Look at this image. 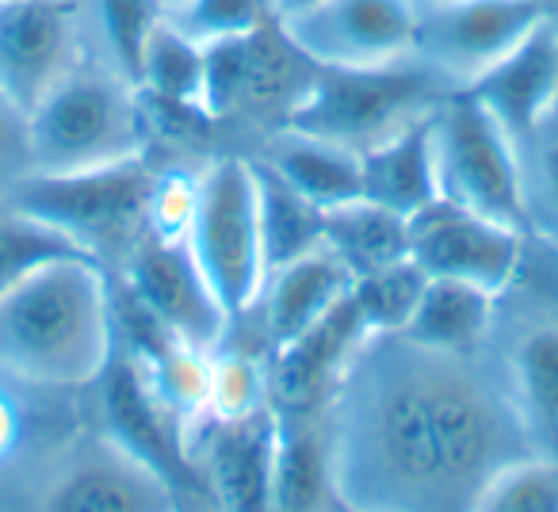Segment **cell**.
I'll return each instance as SVG.
<instances>
[{"label": "cell", "mask_w": 558, "mask_h": 512, "mask_svg": "<svg viewBox=\"0 0 558 512\" xmlns=\"http://www.w3.org/2000/svg\"><path fill=\"white\" fill-rule=\"evenodd\" d=\"M466 512H558V463L524 455L497 471Z\"/></svg>", "instance_id": "obj_31"}, {"label": "cell", "mask_w": 558, "mask_h": 512, "mask_svg": "<svg viewBox=\"0 0 558 512\" xmlns=\"http://www.w3.org/2000/svg\"><path fill=\"white\" fill-rule=\"evenodd\" d=\"M448 93L456 88L444 85L417 58L356 70H318L288 126L352 154H367L379 142L425 123Z\"/></svg>", "instance_id": "obj_6"}, {"label": "cell", "mask_w": 558, "mask_h": 512, "mask_svg": "<svg viewBox=\"0 0 558 512\" xmlns=\"http://www.w3.org/2000/svg\"><path fill=\"white\" fill-rule=\"evenodd\" d=\"M517 149L524 172L527 233L558 248V115L543 119L517 142Z\"/></svg>", "instance_id": "obj_28"}, {"label": "cell", "mask_w": 558, "mask_h": 512, "mask_svg": "<svg viewBox=\"0 0 558 512\" xmlns=\"http://www.w3.org/2000/svg\"><path fill=\"white\" fill-rule=\"evenodd\" d=\"M268 356L256 352H241L230 341L222 349L210 352V398H207V417H241L253 413L268 402ZM203 417V420H207ZM199 425V420H195Z\"/></svg>", "instance_id": "obj_32"}, {"label": "cell", "mask_w": 558, "mask_h": 512, "mask_svg": "<svg viewBox=\"0 0 558 512\" xmlns=\"http://www.w3.org/2000/svg\"><path fill=\"white\" fill-rule=\"evenodd\" d=\"M16 443H20V410L9 390H4V379H0V463L16 451Z\"/></svg>", "instance_id": "obj_36"}, {"label": "cell", "mask_w": 558, "mask_h": 512, "mask_svg": "<svg viewBox=\"0 0 558 512\" xmlns=\"http://www.w3.org/2000/svg\"><path fill=\"white\" fill-rule=\"evenodd\" d=\"M440 199L494 222L527 230L524 172L512 134L466 88L444 96L433 115Z\"/></svg>", "instance_id": "obj_9"}, {"label": "cell", "mask_w": 558, "mask_h": 512, "mask_svg": "<svg viewBox=\"0 0 558 512\" xmlns=\"http://www.w3.org/2000/svg\"><path fill=\"white\" fill-rule=\"evenodd\" d=\"M96 390H100L104 432H111L123 448H131L138 459H146L177 489L199 481L192 455H187L184 425L161 402V394L149 387V379L131 356L116 352V359L104 371V379L96 382Z\"/></svg>", "instance_id": "obj_18"}, {"label": "cell", "mask_w": 558, "mask_h": 512, "mask_svg": "<svg viewBox=\"0 0 558 512\" xmlns=\"http://www.w3.org/2000/svg\"><path fill=\"white\" fill-rule=\"evenodd\" d=\"M413 58L448 88H471L489 65L558 12V0H417Z\"/></svg>", "instance_id": "obj_11"}, {"label": "cell", "mask_w": 558, "mask_h": 512, "mask_svg": "<svg viewBox=\"0 0 558 512\" xmlns=\"http://www.w3.org/2000/svg\"><path fill=\"white\" fill-rule=\"evenodd\" d=\"M425 283H428L425 268L413 265L410 256H405L398 265L356 276L349 295L356 303L360 318H364L367 333H402L421 291H425Z\"/></svg>", "instance_id": "obj_29"}, {"label": "cell", "mask_w": 558, "mask_h": 512, "mask_svg": "<svg viewBox=\"0 0 558 512\" xmlns=\"http://www.w3.org/2000/svg\"><path fill=\"white\" fill-rule=\"evenodd\" d=\"M93 4V27H96V47L111 65L138 81V65L146 54L149 35L165 20V12L154 0H88Z\"/></svg>", "instance_id": "obj_30"}, {"label": "cell", "mask_w": 558, "mask_h": 512, "mask_svg": "<svg viewBox=\"0 0 558 512\" xmlns=\"http://www.w3.org/2000/svg\"><path fill=\"white\" fill-rule=\"evenodd\" d=\"M119 352L116 276L85 253L50 256L0 291V379L88 390Z\"/></svg>", "instance_id": "obj_2"}, {"label": "cell", "mask_w": 558, "mask_h": 512, "mask_svg": "<svg viewBox=\"0 0 558 512\" xmlns=\"http://www.w3.org/2000/svg\"><path fill=\"white\" fill-rule=\"evenodd\" d=\"M119 283L184 344L215 352L230 341L233 321L210 291L207 276L195 265L187 241H169L142 233L123 265L116 268Z\"/></svg>", "instance_id": "obj_14"}, {"label": "cell", "mask_w": 558, "mask_h": 512, "mask_svg": "<svg viewBox=\"0 0 558 512\" xmlns=\"http://www.w3.org/2000/svg\"><path fill=\"white\" fill-rule=\"evenodd\" d=\"M532 237L520 276L497 295L489 359L524 420L535 455L558 463V248Z\"/></svg>", "instance_id": "obj_5"}, {"label": "cell", "mask_w": 558, "mask_h": 512, "mask_svg": "<svg viewBox=\"0 0 558 512\" xmlns=\"http://www.w3.org/2000/svg\"><path fill=\"white\" fill-rule=\"evenodd\" d=\"M555 39H558V12H555ZM555 115H558V103H555Z\"/></svg>", "instance_id": "obj_39"}, {"label": "cell", "mask_w": 558, "mask_h": 512, "mask_svg": "<svg viewBox=\"0 0 558 512\" xmlns=\"http://www.w3.org/2000/svg\"><path fill=\"white\" fill-rule=\"evenodd\" d=\"M466 93L520 142L543 119L555 115L558 103V39L555 16L539 24L520 47H512L497 65H489Z\"/></svg>", "instance_id": "obj_19"}, {"label": "cell", "mask_w": 558, "mask_h": 512, "mask_svg": "<svg viewBox=\"0 0 558 512\" xmlns=\"http://www.w3.org/2000/svg\"><path fill=\"white\" fill-rule=\"evenodd\" d=\"M134 85L149 100L207 111L203 108V47L195 39H187L177 24L161 20L146 42Z\"/></svg>", "instance_id": "obj_27"}, {"label": "cell", "mask_w": 558, "mask_h": 512, "mask_svg": "<svg viewBox=\"0 0 558 512\" xmlns=\"http://www.w3.org/2000/svg\"><path fill=\"white\" fill-rule=\"evenodd\" d=\"M157 180V157L81 172H27L0 192V203L70 237L108 272L123 265L146 233V210Z\"/></svg>", "instance_id": "obj_4"}, {"label": "cell", "mask_w": 558, "mask_h": 512, "mask_svg": "<svg viewBox=\"0 0 558 512\" xmlns=\"http://www.w3.org/2000/svg\"><path fill=\"white\" fill-rule=\"evenodd\" d=\"M314 0H268V12H271V20H288V16H295V12H303V9H311Z\"/></svg>", "instance_id": "obj_37"}, {"label": "cell", "mask_w": 558, "mask_h": 512, "mask_svg": "<svg viewBox=\"0 0 558 512\" xmlns=\"http://www.w3.org/2000/svg\"><path fill=\"white\" fill-rule=\"evenodd\" d=\"M184 241L233 326L248 318L264 288L256 180L248 154L226 149V154H210L199 164L195 215Z\"/></svg>", "instance_id": "obj_8"}, {"label": "cell", "mask_w": 558, "mask_h": 512, "mask_svg": "<svg viewBox=\"0 0 558 512\" xmlns=\"http://www.w3.org/2000/svg\"><path fill=\"white\" fill-rule=\"evenodd\" d=\"M271 512H344L333 493L322 413H279Z\"/></svg>", "instance_id": "obj_24"}, {"label": "cell", "mask_w": 558, "mask_h": 512, "mask_svg": "<svg viewBox=\"0 0 558 512\" xmlns=\"http://www.w3.org/2000/svg\"><path fill=\"white\" fill-rule=\"evenodd\" d=\"M349 291H352V272L326 245H318L314 253L268 272L253 310L264 326L268 349L291 341L303 329H311L318 318H326Z\"/></svg>", "instance_id": "obj_20"}, {"label": "cell", "mask_w": 558, "mask_h": 512, "mask_svg": "<svg viewBox=\"0 0 558 512\" xmlns=\"http://www.w3.org/2000/svg\"><path fill=\"white\" fill-rule=\"evenodd\" d=\"M532 233L494 222L448 199L428 203L410 218V260L425 276L463 280L501 295L527 260Z\"/></svg>", "instance_id": "obj_13"}, {"label": "cell", "mask_w": 558, "mask_h": 512, "mask_svg": "<svg viewBox=\"0 0 558 512\" xmlns=\"http://www.w3.org/2000/svg\"><path fill=\"white\" fill-rule=\"evenodd\" d=\"M27 512H180V489L104 428L58 443Z\"/></svg>", "instance_id": "obj_10"}, {"label": "cell", "mask_w": 558, "mask_h": 512, "mask_svg": "<svg viewBox=\"0 0 558 512\" xmlns=\"http://www.w3.org/2000/svg\"><path fill=\"white\" fill-rule=\"evenodd\" d=\"M154 4L165 12V16H172V12H180L184 4H192V0H154Z\"/></svg>", "instance_id": "obj_38"}, {"label": "cell", "mask_w": 558, "mask_h": 512, "mask_svg": "<svg viewBox=\"0 0 558 512\" xmlns=\"http://www.w3.org/2000/svg\"><path fill=\"white\" fill-rule=\"evenodd\" d=\"M253 161L256 180V225H260L264 276L291 265L299 256L314 253L326 237V210L314 207L306 195H299L288 180L271 172L264 161Z\"/></svg>", "instance_id": "obj_25"}, {"label": "cell", "mask_w": 558, "mask_h": 512, "mask_svg": "<svg viewBox=\"0 0 558 512\" xmlns=\"http://www.w3.org/2000/svg\"><path fill=\"white\" fill-rule=\"evenodd\" d=\"M367 326L360 318L352 295H344L326 318L303 329L291 341L268 349V402L276 413H322L341 382L344 367L367 341Z\"/></svg>", "instance_id": "obj_17"}, {"label": "cell", "mask_w": 558, "mask_h": 512, "mask_svg": "<svg viewBox=\"0 0 558 512\" xmlns=\"http://www.w3.org/2000/svg\"><path fill=\"white\" fill-rule=\"evenodd\" d=\"M88 0H4L0 4V93L32 111L81 62L96 54Z\"/></svg>", "instance_id": "obj_12"}, {"label": "cell", "mask_w": 558, "mask_h": 512, "mask_svg": "<svg viewBox=\"0 0 558 512\" xmlns=\"http://www.w3.org/2000/svg\"><path fill=\"white\" fill-rule=\"evenodd\" d=\"M65 253H81V248L58 230H50V225L0 203V291L16 283L24 272H32L35 265Z\"/></svg>", "instance_id": "obj_33"}, {"label": "cell", "mask_w": 558, "mask_h": 512, "mask_svg": "<svg viewBox=\"0 0 558 512\" xmlns=\"http://www.w3.org/2000/svg\"><path fill=\"white\" fill-rule=\"evenodd\" d=\"M497 321V295L463 280L428 276L402 337L448 356H478L489 349Z\"/></svg>", "instance_id": "obj_22"}, {"label": "cell", "mask_w": 558, "mask_h": 512, "mask_svg": "<svg viewBox=\"0 0 558 512\" xmlns=\"http://www.w3.org/2000/svg\"><path fill=\"white\" fill-rule=\"evenodd\" d=\"M318 70L279 20H264L238 39L203 47V108L218 131L245 134L256 146L291 123Z\"/></svg>", "instance_id": "obj_7"}, {"label": "cell", "mask_w": 558, "mask_h": 512, "mask_svg": "<svg viewBox=\"0 0 558 512\" xmlns=\"http://www.w3.org/2000/svg\"><path fill=\"white\" fill-rule=\"evenodd\" d=\"M32 172H81L149 154L142 93L96 50L27 111Z\"/></svg>", "instance_id": "obj_3"}, {"label": "cell", "mask_w": 558, "mask_h": 512, "mask_svg": "<svg viewBox=\"0 0 558 512\" xmlns=\"http://www.w3.org/2000/svg\"><path fill=\"white\" fill-rule=\"evenodd\" d=\"M165 20L177 24L199 47H210V42L238 39V35L253 32L264 20H271V12L268 0H192V4H184V9Z\"/></svg>", "instance_id": "obj_34"}, {"label": "cell", "mask_w": 558, "mask_h": 512, "mask_svg": "<svg viewBox=\"0 0 558 512\" xmlns=\"http://www.w3.org/2000/svg\"><path fill=\"white\" fill-rule=\"evenodd\" d=\"M436 115V111H433ZM433 115L395 138L379 142L375 149L360 154L364 161V199L413 218L428 203L440 199L436 180V149H433Z\"/></svg>", "instance_id": "obj_23"}, {"label": "cell", "mask_w": 558, "mask_h": 512, "mask_svg": "<svg viewBox=\"0 0 558 512\" xmlns=\"http://www.w3.org/2000/svg\"><path fill=\"white\" fill-rule=\"evenodd\" d=\"M248 157H256L271 172H279L299 195H306L322 210L344 207V203L364 195V161H360V154L333 146V142L311 138L303 131H291V126L260 138L248 149Z\"/></svg>", "instance_id": "obj_21"}, {"label": "cell", "mask_w": 558, "mask_h": 512, "mask_svg": "<svg viewBox=\"0 0 558 512\" xmlns=\"http://www.w3.org/2000/svg\"><path fill=\"white\" fill-rule=\"evenodd\" d=\"M322 245L356 276H367L375 268L398 265L410 256V218L379 207L372 199H352L344 207L326 210V237Z\"/></svg>", "instance_id": "obj_26"}, {"label": "cell", "mask_w": 558, "mask_h": 512, "mask_svg": "<svg viewBox=\"0 0 558 512\" xmlns=\"http://www.w3.org/2000/svg\"><path fill=\"white\" fill-rule=\"evenodd\" d=\"M417 12V0H314L279 27L322 70H356L413 58Z\"/></svg>", "instance_id": "obj_15"}, {"label": "cell", "mask_w": 558, "mask_h": 512, "mask_svg": "<svg viewBox=\"0 0 558 512\" xmlns=\"http://www.w3.org/2000/svg\"><path fill=\"white\" fill-rule=\"evenodd\" d=\"M32 172V149H27V111L0 93V192Z\"/></svg>", "instance_id": "obj_35"}, {"label": "cell", "mask_w": 558, "mask_h": 512, "mask_svg": "<svg viewBox=\"0 0 558 512\" xmlns=\"http://www.w3.org/2000/svg\"><path fill=\"white\" fill-rule=\"evenodd\" d=\"M187 455L199 486L222 512H271L279 455V413L271 405L192 425Z\"/></svg>", "instance_id": "obj_16"}, {"label": "cell", "mask_w": 558, "mask_h": 512, "mask_svg": "<svg viewBox=\"0 0 558 512\" xmlns=\"http://www.w3.org/2000/svg\"><path fill=\"white\" fill-rule=\"evenodd\" d=\"M0 4H4V0H0Z\"/></svg>", "instance_id": "obj_40"}, {"label": "cell", "mask_w": 558, "mask_h": 512, "mask_svg": "<svg viewBox=\"0 0 558 512\" xmlns=\"http://www.w3.org/2000/svg\"><path fill=\"white\" fill-rule=\"evenodd\" d=\"M322 425L344 512H459L421 344L402 333L367 337L322 410Z\"/></svg>", "instance_id": "obj_1"}]
</instances>
